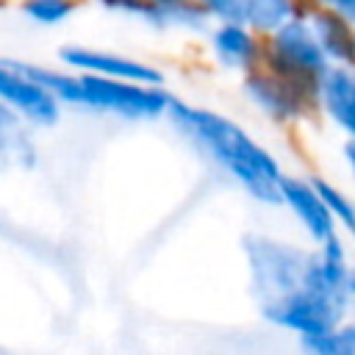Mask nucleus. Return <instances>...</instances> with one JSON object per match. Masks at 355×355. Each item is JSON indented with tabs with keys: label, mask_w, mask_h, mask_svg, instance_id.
Here are the masks:
<instances>
[{
	"label": "nucleus",
	"mask_w": 355,
	"mask_h": 355,
	"mask_svg": "<svg viewBox=\"0 0 355 355\" xmlns=\"http://www.w3.org/2000/svg\"><path fill=\"white\" fill-rule=\"evenodd\" d=\"M322 3H333V0H322Z\"/></svg>",
	"instance_id": "23"
},
{
	"label": "nucleus",
	"mask_w": 355,
	"mask_h": 355,
	"mask_svg": "<svg viewBox=\"0 0 355 355\" xmlns=\"http://www.w3.org/2000/svg\"><path fill=\"white\" fill-rule=\"evenodd\" d=\"M22 69L28 78L42 83L47 92H53L61 100L69 103H83L92 108H105L116 111L125 116H158L166 111L169 97L158 89H150V83H133V80H119V78H105V75H61L53 69H36L25 64H14Z\"/></svg>",
	"instance_id": "2"
},
{
	"label": "nucleus",
	"mask_w": 355,
	"mask_h": 355,
	"mask_svg": "<svg viewBox=\"0 0 355 355\" xmlns=\"http://www.w3.org/2000/svg\"><path fill=\"white\" fill-rule=\"evenodd\" d=\"M61 58L69 67H80V69L94 72V75L133 80V83H150V86L161 83V75L155 69H150L147 64L130 61V58H119V55H108V53H97V50H83V47H67V50H61Z\"/></svg>",
	"instance_id": "8"
},
{
	"label": "nucleus",
	"mask_w": 355,
	"mask_h": 355,
	"mask_svg": "<svg viewBox=\"0 0 355 355\" xmlns=\"http://www.w3.org/2000/svg\"><path fill=\"white\" fill-rule=\"evenodd\" d=\"M313 189H316L319 197L324 200V205H327V211L333 214V219H338V222L355 236V205H352L341 191H336L330 183H324V180H313Z\"/></svg>",
	"instance_id": "15"
},
{
	"label": "nucleus",
	"mask_w": 355,
	"mask_h": 355,
	"mask_svg": "<svg viewBox=\"0 0 355 355\" xmlns=\"http://www.w3.org/2000/svg\"><path fill=\"white\" fill-rule=\"evenodd\" d=\"M214 50L227 67H250L255 58V42L239 22H227L214 33Z\"/></svg>",
	"instance_id": "11"
},
{
	"label": "nucleus",
	"mask_w": 355,
	"mask_h": 355,
	"mask_svg": "<svg viewBox=\"0 0 355 355\" xmlns=\"http://www.w3.org/2000/svg\"><path fill=\"white\" fill-rule=\"evenodd\" d=\"M344 155H347V161H349V166H352V172H355V136L344 144Z\"/></svg>",
	"instance_id": "21"
},
{
	"label": "nucleus",
	"mask_w": 355,
	"mask_h": 355,
	"mask_svg": "<svg viewBox=\"0 0 355 355\" xmlns=\"http://www.w3.org/2000/svg\"><path fill=\"white\" fill-rule=\"evenodd\" d=\"M261 308L272 322L291 327V330L302 333L305 338H311V336H322V333L333 330L341 322V316L347 311V297L300 286L297 291H291L275 302H266Z\"/></svg>",
	"instance_id": "4"
},
{
	"label": "nucleus",
	"mask_w": 355,
	"mask_h": 355,
	"mask_svg": "<svg viewBox=\"0 0 355 355\" xmlns=\"http://www.w3.org/2000/svg\"><path fill=\"white\" fill-rule=\"evenodd\" d=\"M25 14L33 17L36 22H44V25H53V22H61L64 17L72 14L75 3L72 0H25Z\"/></svg>",
	"instance_id": "16"
},
{
	"label": "nucleus",
	"mask_w": 355,
	"mask_h": 355,
	"mask_svg": "<svg viewBox=\"0 0 355 355\" xmlns=\"http://www.w3.org/2000/svg\"><path fill=\"white\" fill-rule=\"evenodd\" d=\"M319 92H322L327 114L349 136H355V75L344 67L324 69L319 78Z\"/></svg>",
	"instance_id": "9"
},
{
	"label": "nucleus",
	"mask_w": 355,
	"mask_h": 355,
	"mask_svg": "<svg viewBox=\"0 0 355 355\" xmlns=\"http://www.w3.org/2000/svg\"><path fill=\"white\" fill-rule=\"evenodd\" d=\"M344 291H347V297L355 294V269H347V275H344Z\"/></svg>",
	"instance_id": "20"
},
{
	"label": "nucleus",
	"mask_w": 355,
	"mask_h": 355,
	"mask_svg": "<svg viewBox=\"0 0 355 355\" xmlns=\"http://www.w3.org/2000/svg\"><path fill=\"white\" fill-rule=\"evenodd\" d=\"M175 122H180L197 141L205 144V150L225 164L258 200L263 202H280V172L277 164L266 150H261L239 125L227 122L225 116H216L202 108H189L178 100L166 103Z\"/></svg>",
	"instance_id": "1"
},
{
	"label": "nucleus",
	"mask_w": 355,
	"mask_h": 355,
	"mask_svg": "<svg viewBox=\"0 0 355 355\" xmlns=\"http://www.w3.org/2000/svg\"><path fill=\"white\" fill-rule=\"evenodd\" d=\"M277 189H280V200L291 205V211L300 216V222L316 241H324L327 236H333V214L327 211L313 183H305L297 178H280Z\"/></svg>",
	"instance_id": "7"
},
{
	"label": "nucleus",
	"mask_w": 355,
	"mask_h": 355,
	"mask_svg": "<svg viewBox=\"0 0 355 355\" xmlns=\"http://www.w3.org/2000/svg\"><path fill=\"white\" fill-rule=\"evenodd\" d=\"M153 3H161V6H175V3H180V0H153Z\"/></svg>",
	"instance_id": "22"
},
{
	"label": "nucleus",
	"mask_w": 355,
	"mask_h": 355,
	"mask_svg": "<svg viewBox=\"0 0 355 355\" xmlns=\"http://www.w3.org/2000/svg\"><path fill=\"white\" fill-rule=\"evenodd\" d=\"M308 349L324 352V355H355V316L344 324V327H333L322 336H311L305 338Z\"/></svg>",
	"instance_id": "14"
},
{
	"label": "nucleus",
	"mask_w": 355,
	"mask_h": 355,
	"mask_svg": "<svg viewBox=\"0 0 355 355\" xmlns=\"http://www.w3.org/2000/svg\"><path fill=\"white\" fill-rule=\"evenodd\" d=\"M272 61L291 80L322 78V72L327 69V55L316 33L300 19H286L277 28L272 39Z\"/></svg>",
	"instance_id": "5"
},
{
	"label": "nucleus",
	"mask_w": 355,
	"mask_h": 355,
	"mask_svg": "<svg viewBox=\"0 0 355 355\" xmlns=\"http://www.w3.org/2000/svg\"><path fill=\"white\" fill-rule=\"evenodd\" d=\"M333 3H336V8H338L341 17L355 19V0H333Z\"/></svg>",
	"instance_id": "19"
},
{
	"label": "nucleus",
	"mask_w": 355,
	"mask_h": 355,
	"mask_svg": "<svg viewBox=\"0 0 355 355\" xmlns=\"http://www.w3.org/2000/svg\"><path fill=\"white\" fill-rule=\"evenodd\" d=\"M0 100L6 105L19 108L25 116H31L36 122H55V116H58L53 92H47L42 83L28 78L14 64H11V69L0 67Z\"/></svg>",
	"instance_id": "6"
},
{
	"label": "nucleus",
	"mask_w": 355,
	"mask_h": 355,
	"mask_svg": "<svg viewBox=\"0 0 355 355\" xmlns=\"http://www.w3.org/2000/svg\"><path fill=\"white\" fill-rule=\"evenodd\" d=\"M313 33L324 50V55H333L338 61H355V33L347 25V17L324 11L316 14Z\"/></svg>",
	"instance_id": "10"
},
{
	"label": "nucleus",
	"mask_w": 355,
	"mask_h": 355,
	"mask_svg": "<svg viewBox=\"0 0 355 355\" xmlns=\"http://www.w3.org/2000/svg\"><path fill=\"white\" fill-rule=\"evenodd\" d=\"M247 92L263 111H269L275 116H294L300 111L291 86L280 83L275 78H252V80H247Z\"/></svg>",
	"instance_id": "12"
},
{
	"label": "nucleus",
	"mask_w": 355,
	"mask_h": 355,
	"mask_svg": "<svg viewBox=\"0 0 355 355\" xmlns=\"http://www.w3.org/2000/svg\"><path fill=\"white\" fill-rule=\"evenodd\" d=\"M19 147H25V136L17 128V119L8 111V105L0 100V155L14 158L19 155Z\"/></svg>",
	"instance_id": "17"
},
{
	"label": "nucleus",
	"mask_w": 355,
	"mask_h": 355,
	"mask_svg": "<svg viewBox=\"0 0 355 355\" xmlns=\"http://www.w3.org/2000/svg\"><path fill=\"white\" fill-rule=\"evenodd\" d=\"M202 3L211 14L222 17L225 22H244L247 0H202Z\"/></svg>",
	"instance_id": "18"
},
{
	"label": "nucleus",
	"mask_w": 355,
	"mask_h": 355,
	"mask_svg": "<svg viewBox=\"0 0 355 355\" xmlns=\"http://www.w3.org/2000/svg\"><path fill=\"white\" fill-rule=\"evenodd\" d=\"M247 255L252 266V280L261 294V305L275 302L302 286L305 266L311 255H302L297 247L272 239H247Z\"/></svg>",
	"instance_id": "3"
},
{
	"label": "nucleus",
	"mask_w": 355,
	"mask_h": 355,
	"mask_svg": "<svg viewBox=\"0 0 355 355\" xmlns=\"http://www.w3.org/2000/svg\"><path fill=\"white\" fill-rule=\"evenodd\" d=\"M291 17V0H247L244 22L258 31H277Z\"/></svg>",
	"instance_id": "13"
}]
</instances>
